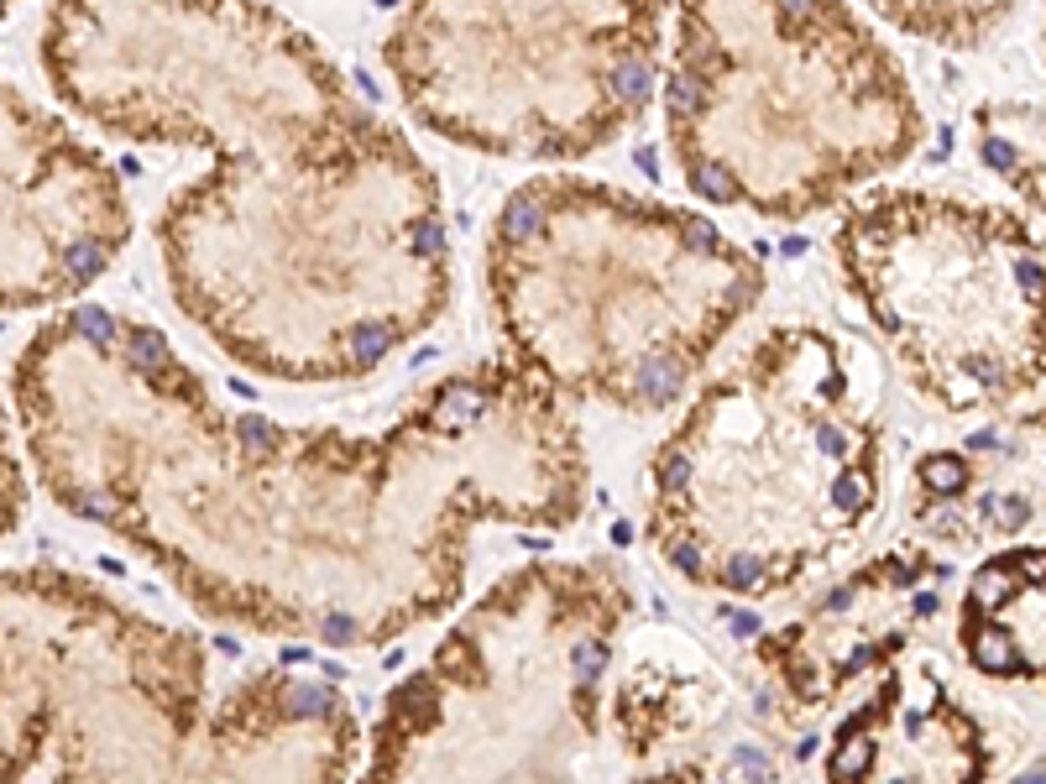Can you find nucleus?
Instances as JSON below:
<instances>
[{
	"mask_svg": "<svg viewBox=\"0 0 1046 784\" xmlns=\"http://www.w3.org/2000/svg\"><path fill=\"white\" fill-rule=\"evenodd\" d=\"M37 481L215 623L382 648L450 612L481 523L566 529L586 508L570 403L518 361L424 388L378 434L225 413L153 324L63 308L11 372Z\"/></svg>",
	"mask_w": 1046,
	"mask_h": 784,
	"instance_id": "obj_1",
	"label": "nucleus"
},
{
	"mask_svg": "<svg viewBox=\"0 0 1046 784\" xmlns=\"http://www.w3.org/2000/svg\"><path fill=\"white\" fill-rule=\"evenodd\" d=\"M37 52L105 137L209 153L157 215V252L236 366L356 382L440 324V178L267 0H52Z\"/></svg>",
	"mask_w": 1046,
	"mask_h": 784,
	"instance_id": "obj_2",
	"label": "nucleus"
},
{
	"mask_svg": "<svg viewBox=\"0 0 1046 784\" xmlns=\"http://www.w3.org/2000/svg\"><path fill=\"white\" fill-rule=\"evenodd\" d=\"M487 288L514 361L566 403L659 413L764 298V262L696 209L529 178L492 220Z\"/></svg>",
	"mask_w": 1046,
	"mask_h": 784,
	"instance_id": "obj_3",
	"label": "nucleus"
},
{
	"mask_svg": "<svg viewBox=\"0 0 1046 784\" xmlns=\"http://www.w3.org/2000/svg\"><path fill=\"white\" fill-rule=\"evenodd\" d=\"M879 502V413L853 345L780 324L669 429L649 465V545L717 597H780Z\"/></svg>",
	"mask_w": 1046,
	"mask_h": 784,
	"instance_id": "obj_4",
	"label": "nucleus"
},
{
	"mask_svg": "<svg viewBox=\"0 0 1046 784\" xmlns=\"http://www.w3.org/2000/svg\"><path fill=\"white\" fill-rule=\"evenodd\" d=\"M665 137L696 199L807 220L916 147V105L848 0H681Z\"/></svg>",
	"mask_w": 1046,
	"mask_h": 784,
	"instance_id": "obj_5",
	"label": "nucleus"
},
{
	"mask_svg": "<svg viewBox=\"0 0 1046 784\" xmlns=\"http://www.w3.org/2000/svg\"><path fill=\"white\" fill-rule=\"evenodd\" d=\"M634 591L613 560H539L471 612L382 700L366 780H576L607 722Z\"/></svg>",
	"mask_w": 1046,
	"mask_h": 784,
	"instance_id": "obj_6",
	"label": "nucleus"
},
{
	"mask_svg": "<svg viewBox=\"0 0 1046 784\" xmlns=\"http://www.w3.org/2000/svg\"><path fill=\"white\" fill-rule=\"evenodd\" d=\"M27 477L0 398V545ZM209 712L199 638L58 565L0 570V780H189Z\"/></svg>",
	"mask_w": 1046,
	"mask_h": 784,
	"instance_id": "obj_7",
	"label": "nucleus"
},
{
	"mask_svg": "<svg viewBox=\"0 0 1046 784\" xmlns=\"http://www.w3.org/2000/svg\"><path fill=\"white\" fill-rule=\"evenodd\" d=\"M659 48L665 0H403L382 63L434 137L581 163L649 110Z\"/></svg>",
	"mask_w": 1046,
	"mask_h": 784,
	"instance_id": "obj_8",
	"label": "nucleus"
},
{
	"mask_svg": "<svg viewBox=\"0 0 1046 784\" xmlns=\"http://www.w3.org/2000/svg\"><path fill=\"white\" fill-rule=\"evenodd\" d=\"M858 308L942 403L968 409L1030 376L1046 267L1005 215L931 194H874L838 231Z\"/></svg>",
	"mask_w": 1046,
	"mask_h": 784,
	"instance_id": "obj_9",
	"label": "nucleus"
},
{
	"mask_svg": "<svg viewBox=\"0 0 1046 784\" xmlns=\"http://www.w3.org/2000/svg\"><path fill=\"white\" fill-rule=\"evenodd\" d=\"M120 173L63 116L0 79V314L63 308L131 241Z\"/></svg>",
	"mask_w": 1046,
	"mask_h": 784,
	"instance_id": "obj_10",
	"label": "nucleus"
},
{
	"mask_svg": "<svg viewBox=\"0 0 1046 784\" xmlns=\"http://www.w3.org/2000/svg\"><path fill=\"white\" fill-rule=\"evenodd\" d=\"M947 565L921 555H884L795 612L759 644V669L780 706L811 716L842 700L863 675L890 665L910 628L942 612Z\"/></svg>",
	"mask_w": 1046,
	"mask_h": 784,
	"instance_id": "obj_11",
	"label": "nucleus"
},
{
	"mask_svg": "<svg viewBox=\"0 0 1046 784\" xmlns=\"http://www.w3.org/2000/svg\"><path fill=\"white\" fill-rule=\"evenodd\" d=\"M356 706L341 685L262 669L205 712L189 780H345L361 768Z\"/></svg>",
	"mask_w": 1046,
	"mask_h": 784,
	"instance_id": "obj_12",
	"label": "nucleus"
},
{
	"mask_svg": "<svg viewBox=\"0 0 1046 784\" xmlns=\"http://www.w3.org/2000/svg\"><path fill=\"white\" fill-rule=\"evenodd\" d=\"M17 6H21V0H0V21L11 17V11H17Z\"/></svg>",
	"mask_w": 1046,
	"mask_h": 784,
	"instance_id": "obj_13",
	"label": "nucleus"
}]
</instances>
